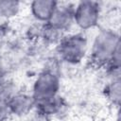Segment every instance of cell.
I'll return each mask as SVG.
<instances>
[{
	"mask_svg": "<svg viewBox=\"0 0 121 121\" xmlns=\"http://www.w3.org/2000/svg\"><path fill=\"white\" fill-rule=\"evenodd\" d=\"M120 35L117 29L104 27L90 41L88 60L95 67L120 68Z\"/></svg>",
	"mask_w": 121,
	"mask_h": 121,
	"instance_id": "1",
	"label": "cell"
},
{
	"mask_svg": "<svg viewBox=\"0 0 121 121\" xmlns=\"http://www.w3.org/2000/svg\"><path fill=\"white\" fill-rule=\"evenodd\" d=\"M90 40L85 32L70 31L55 46L56 58L60 63L70 66L80 64L88 58Z\"/></svg>",
	"mask_w": 121,
	"mask_h": 121,
	"instance_id": "2",
	"label": "cell"
},
{
	"mask_svg": "<svg viewBox=\"0 0 121 121\" xmlns=\"http://www.w3.org/2000/svg\"><path fill=\"white\" fill-rule=\"evenodd\" d=\"M61 86L59 69L51 64L44 67L34 78L30 94L35 103L60 95Z\"/></svg>",
	"mask_w": 121,
	"mask_h": 121,
	"instance_id": "3",
	"label": "cell"
},
{
	"mask_svg": "<svg viewBox=\"0 0 121 121\" xmlns=\"http://www.w3.org/2000/svg\"><path fill=\"white\" fill-rule=\"evenodd\" d=\"M103 14V7L97 1H79L75 3L74 26L78 31L87 32L98 27Z\"/></svg>",
	"mask_w": 121,
	"mask_h": 121,
	"instance_id": "4",
	"label": "cell"
},
{
	"mask_svg": "<svg viewBox=\"0 0 121 121\" xmlns=\"http://www.w3.org/2000/svg\"><path fill=\"white\" fill-rule=\"evenodd\" d=\"M74 9L75 3L58 2L50 20L46 24L65 34L70 32L74 26Z\"/></svg>",
	"mask_w": 121,
	"mask_h": 121,
	"instance_id": "5",
	"label": "cell"
},
{
	"mask_svg": "<svg viewBox=\"0 0 121 121\" xmlns=\"http://www.w3.org/2000/svg\"><path fill=\"white\" fill-rule=\"evenodd\" d=\"M11 116L26 118L35 108V101L30 92L17 90L8 98Z\"/></svg>",
	"mask_w": 121,
	"mask_h": 121,
	"instance_id": "6",
	"label": "cell"
},
{
	"mask_svg": "<svg viewBox=\"0 0 121 121\" xmlns=\"http://www.w3.org/2000/svg\"><path fill=\"white\" fill-rule=\"evenodd\" d=\"M57 1L35 0L29 3V11L33 21L40 24H46L50 20L56 7Z\"/></svg>",
	"mask_w": 121,
	"mask_h": 121,
	"instance_id": "7",
	"label": "cell"
},
{
	"mask_svg": "<svg viewBox=\"0 0 121 121\" xmlns=\"http://www.w3.org/2000/svg\"><path fill=\"white\" fill-rule=\"evenodd\" d=\"M66 101L64 97L60 95L53 97L41 100L35 103V109L42 113L45 114L49 118L53 119L56 116H59L66 109Z\"/></svg>",
	"mask_w": 121,
	"mask_h": 121,
	"instance_id": "8",
	"label": "cell"
},
{
	"mask_svg": "<svg viewBox=\"0 0 121 121\" xmlns=\"http://www.w3.org/2000/svg\"><path fill=\"white\" fill-rule=\"evenodd\" d=\"M104 95L107 100L114 107L119 108L121 99V79L120 76L108 77V80L104 86Z\"/></svg>",
	"mask_w": 121,
	"mask_h": 121,
	"instance_id": "9",
	"label": "cell"
},
{
	"mask_svg": "<svg viewBox=\"0 0 121 121\" xmlns=\"http://www.w3.org/2000/svg\"><path fill=\"white\" fill-rule=\"evenodd\" d=\"M22 10V3L11 0H0V21L9 22L16 18Z\"/></svg>",
	"mask_w": 121,
	"mask_h": 121,
	"instance_id": "10",
	"label": "cell"
},
{
	"mask_svg": "<svg viewBox=\"0 0 121 121\" xmlns=\"http://www.w3.org/2000/svg\"><path fill=\"white\" fill-rule=\"evenodd\" d=\"M11 117L8 99L0 95V121H8Z\"/></svg>",
	"mask_w": 121,
	"mask_h": 121,
	"instance_id": "11",
	"label": "cell"
},
{
	"mask_svg": "<svg viewBox=\"0 0 121 121\" xmlns=\"http://www.w3.org/2000/svg\"><path fill=\"white\" fill-rule=\"evenodd\" d=\"M26 121H51L52 119L46 116L45 114L42 113L41 112L37 111L35 108L34 110L26 117Z\"/></svg>",
	"mask_w": 121,
	"mask_h": 121,
	"instance_id": "12",
	"label": "cell"
},
{
	"mask_svg": "<svg viewBox=\"0 0 121 121\" xmlns=\"http://www.w3.org/2000/svg\"><path fill=\"white\" fill-rule=\"evenodd\" d=\"M9 26L8 22L0 21V45L5 43L9 34Z\"/></svg>",
	"mask_w": 121,
	"mask_h": 121,
	"instance_id": "13",
	"label": "cell"
},
{
	"mask_svg": "<svg viewBox=\"0 0 121 121\" xmlns=\"http://www.w3.org/2000/svg\"><path fill=\"white\" fill-rule=\"evenodd\" d=\"M7 80V64L0 53V86Z\"/></svg>",
	"mask_w": 121,
	"mask_h": 121,
	"instance_id": "14",
	"label": "cell"
}]
</instances>
